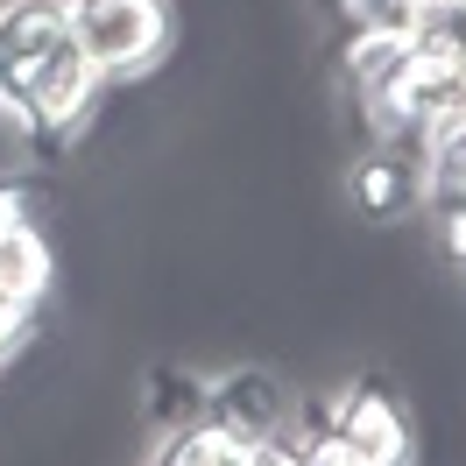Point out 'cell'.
Returning a JSON list of instances; mask_svg holds the SVG:
<instances>
[{"label":"cell","mask_w":466,"mask_h":466,"mask_svg":"<svg viewBox=\"0 0 466 466\" xmlns=\"http://www.w3.org/2000/svg\"><path fill=\"white\" fill-rule=\"evenodd\" d=\"M64 22H71V43L106 71V86L163 71L177 50L170 0H64Z\"/></svg>","instance_id":"cell-1"},{"label":"cell","mask_w":466,"mask_h":466,"mask_svg":"<svg viewBox=\"0 0 466 466\" xmlns=\"http://www.w3.org/2000/svg\"><path fill=\"white\" fill-rule=\"evenodd\" d=\"M325 431H339L368 466H417L424 460V431L417 410L403 403V389H389L381 375H353L332 389V403L319 410Z\"/></svg>","instance_id":"cell-2"},{"label":"cell","mask_w":466,"mask_h":466,"mask_svg":"<svg viewBox=\"0 0 466 466\" xmlns=\"http://www.w3.org/2000/svg\"><path fill=\"white\" fill-rule=\"evenodd\" d=\"M64 43H71L64 0H0V120L15 127V142H22V92Z\"/></svg>","instance_id":"cell-3"},{"label":"cell","mask_w":466,"mask_h":466,"mask_svg":"<svg viewBox=\"0 0 466 466\" xmlns=\"http://www.w3.org/2000/svg\"><path fill=\"white\" fill-rule=\"evenodd\" d=\"M347 205L353 219L368 227H389V219H410L424 205V177H417V156L396 142H368L347 163Z\"/></svg>","instance_id":"cell-4"},{"label":"cell","mask_w":466,"mask_h":466,"mask_svg":"<svg viewBox=\"0 0 466 466\" xmlns=\"http://www.w3.org/2000/svg\"><path fill=\"white\" fill-rule=\"evenodd\" d=\"M205 410L240 438H268V431H290V389L268 375V368H227V375L205 381Z\"/></svg>","instance_id":"cell-5"},{"label":"cell","mask_w":466,"mask_h":466,"mask_svg":"<svg viewBox=\"0 0 466 466\" xmlns=\"http://www.w3.org/2000/svg\"><path fill=\"white\" fill-rule=\"evenodd\" d=\"M417 29H396V22H360V29L339 35V78H347V99H375L389 86V71L410 57Z\"/></svg>","instance_id":"cell-6"},{"label":"cell","mask_w":466,"mask_h":466,"mask_svg":"<svg viewBox=\"0 0 466 466\" xmlns=\"http://www.w3.org/2000/svg\"><path fill=\"white\" fill-rule=\"evenodd\" d=\"M50 290H57V240L43 233V219H29V227H15L0 240V297L43 311Z\"/></svg>","instance_id":"cell-7"},{"label":"cell","mask_w":466,"mask_h":466,"mask_svg":"<svg viewBox=\"0 0 466 466\" xmlns=\"http://www.w3.org/2000/svg\"><path fill=\"white\" fill-rule=\"evenodd\" d=\"M148 466H240V431H227L212 410H198V417H177L170 438L148 452Z\"/></svg>","instance_id":"cell-8"},{"label":"cell","mask_w":466,"mask_h":466,"mask_svg":"<svg viewBox=\"0 0 466 466\" xmlns=\"http://www.w3.org/2000/svg\"><path fill=\"white\" fill-rule=\"evenodd\" d=\"M35 332H43V325H35L29 304H7V297H0V375H7V368L35 347Z\"/></svg>","instance_id":"cell-9"},{"label":"cell","mask_w":466,"mask_h":466,"mask_svg":"<svg viewBox=\"0 0 466 466\" xmlns=\"http://www.w3.org/2000/svg\"><path fill=\"white\" fill-rule=\"evenodd\" d=\"M304 466H368V460H360L339 431H325V424H319V431H304Z\"/></svg>","instance_id":"cell-10"},{"label":"cell","mask_w":466,"mask_h":466,"mask_svg":"<svg viewBox=\"0 0 466 466\" xmlns=\"http://www.w3.org/2000/svg\"><path fill=\"white\" fill-rule=\"evenodd\" d=\"M438 248H445V262L466 276V198L460 205H438Z\"/></svg>","instance_id":"cell-11"},{"label":"cell","mask_w":466,"mask_h":466,"mask_svg":"<svg viewBox=\"0 0 466 466\" xmlns=\"http://www.w3.org/2000/svg\"><path fill=\"white\" fill-rule=\"evenodd\" d=\"M29 219H35L29 184H22V177H0V240H7L15 227H29Z\"/></svg>","instance_id":"cell-12"},{"label":"cell","mask_w":466,"mask_h":466,"mask_svg":"<svg viewBox=\"0 0 466 466\" xmlns=\"http://www.w3.org/2000/svg\"><path fill=\"white\" fill-rule=\"evenodd\" d=\"M452 22H466V0H452Z\"/></svg>","instance_id":"cell-13"}]
</instances>
